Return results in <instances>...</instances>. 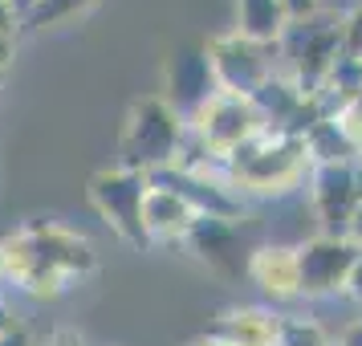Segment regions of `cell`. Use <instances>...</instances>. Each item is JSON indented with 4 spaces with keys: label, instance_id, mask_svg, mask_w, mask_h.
Here are the masks:
<instances>
[{
    "label": "cell",
    "instance_id": "obj_1",
    "mask_svg": "<svg viewBox=\"0 0 362 346\" xmlns=\"http://www.w3.org/2000/svg\"><path fill=\"white\" fill-rule=\"evenodd\" d=\"M310 171L313 163L301 134L269 131V127L228 155V180L240 192V200H269V204L293 200L305 192Z\"/></svg>",
    "mask_w": 362,
    "mask_h": 346
},
{
    "label": "cell",
    "instance_id": "obj_2",
    "mask_svg": "<svg viewBox=\"0 0 362 346\" xmlns=\"http://www.w3.org/2000/svg\"><path fill=\"white\" fill-rule=\"evenodd\" d=\"M183 143H187V118L171 110L163 94H143L127 106L122 131H118V167H131L143 175H155L163 167H175Z\"/></svg>",
    "mask_w": 362,
    "mask_h": 346
},
{
    "label": "cell",
    "instance_id": "obj_3",
    "mask_svg": "<svg viewBox=\"0 0 362 346\" xmlns=\"http://www.w3.org/2000/svg\"><path fill=\"white\" fill-rule=\"evenodd\" d=\"M151 192V180L143 171H131V167H102L90 175L86 183V200L90 208L98 212V220L115 232L127 248H151L147 232H143V200Z\"/></svg>",
    "mask_w": 362,
    "mask_h": 346
},
{
    "label": "cell",
    "instance_id": "obj_4",
    "mask_svg": "<svg viewBox=\"0 0 362 346\" xmlns=\"http://www.w3.org/2000/svg\"><path fill=\"white\" fill-rule=\"evenodd\" d=\"M208 62H212L216 86L224 94H240V98H252L273 74L281 69V45L277 41H252L245 33H220L212 37L208 45Z\"/></svg>",
    "mask_w": 362,
    "mask_h": 346
},
{
    "label": "cell",
    "instance_id": "obj_5",
    "mask_svg": "<svg viewBox=\"0 0 362 346\" xmlns=\"http://www.w3.org/2000/svg\"><path fill=\"white\" fill-rule=\"evenodd\" d=\"M277 45H281L285 74L313 98L322 78L329 74V66L342 53V17H322L317 13V17L301 21V25H289Z\"/></svg>",
    "mask_w": 362,
    "mask_h": 346
},
{
    "label": "cell",
    "instance_id": "obj_6",
    "mask_svg": "<svg viewBox=\"0 0 362 346\" xmlns=\"http://www.w3.org/2000/svg\"><path fill=\"white\" fill-rule=\"evenodd\" d=\"M261 131H264V118L257 110V102L240 98V94H224V90H216L212 98L187 118V134L216 159H228L232 151H240Z\"/></svg>",
    "mask_w": 362,
    "mask_h": 346
},
{
    "label": "cell",
    "instance_id": "obj_7",
    "mask_svg": "<svg viewBox=\"0 0 362 346\" xmlns=\"http://www.w3.org/2000/svg\"><path fill=\"white\" fill-rule=\"evenodd\" d=\"M362 248L346 236H322L297 241V265H301V301H329L342 297V285L358 261Z\"/></svg>",
    "mask_w": 362,
    "mask_h": 346
},
{
    "label": "cell",
    "instance_id": "obj_8",
    "mask_svg": "<svg viewBox=\"0 0 362 346\" xmlns=\"http://www.w3.org/2000/svg\"><path fill=\"white\" fill-rule=\"evenodd\" d=\"M0 269H4L8 294L33 297V301H57L62 294H69V281L57 269L45 265L41 248L33 245V236L25 232V224L0 241Z\"/></svg>",
    "mask_w": 362,
    "mask_h": 346
},
{
    "label": "cell",
    "instance_id": "obj_9",
    "mask_svg": "<svg viewBox=\"0 0 362 346\" xmlns=\"http://www.w3.org/2000/svg\"><path fill=\"white\" fill-rule=\"evenodd\" d=\"M183 248L199 265H208V273H216V277H224V281L245 277L248 253H252V248H245L240 220H220V216H196V224L187 232Z\"/></svg>",
    "mask_w": 362,
    "mask_h": 346
},
{
    "label": "cell",
    "instance_id": "obj_10",
    "mask_svg": "<svg viewBox=\"0 0 362 346\" xmlns=\"http://www.w3.org/2000/svg\"><path fill=\"white\" fill-rule=\"evenodd\" d=\"M310 208L317 216V232L322 236H346V220L358 204V183H354V163H329L313 167L310 183H305Z\"/></svg>",
    "mask_w": 362,
    "mask_h": 346
},
{
    "label": "cell",
    "instance_id": "obj_11",
    "mask_svg": "<svg viewBox=\"0 0 362 346\" xmlns=\"http://www.w3.org/2000/svg\"><path fill=\"white\" fill-rule=\"evenodd\" d=\"M25 232H29L33 245L41 248L45 265L57 269L69 285L90 277V273H98V248L90 245V236H82L78 229H69L62 220H29Z\"/></svg>",
    "mask_w": 362,
    "mask_h": 346
},
{
    "label": "cell",
    "instance_id": "obj_12",
    "mask_svg": "<svg viewBox=\"0 0 362 346\" xmlns=\"http://www.w3.org/2000/svg\"><path fill=\"white\" fill-rule=\"evenodd\" d=\"M245 277L257 285V294L277 310V306H297L301 301V265H297V245H257L248 253Z\"/></svg>",
    "mask_w": 362,
    "mask_h": 346
},
{
    "label": "cell",
    "instance_id": "obj_13",
    "mask_svg": "<svg viewBox=\"0 0 362 346\" xmlns=\"http://www.w3.org/2000/svg\"><path fill=\"white\" fill-rule=\"evenodd\" d=\"M216 90V74L208 62V50H180L163 69V98L171 102V110L183 118H192L212 98Z\"/></svg>",
    "mask_w": 362,
    "mask_h": 346
},
{
    "label": "cell",
    "instance_id": "obj_14",
    "mask_svg": "<svg viewBox=\"0 0 362 346\" xmlns=\"http://www.w3.org/2000/svg\"><path fill=\"white\" fill-rule=\"evenodd\" d=\"M196 224V208L180 200L167 188H155L151 183L147 200H143V232H147V245H183L187 232Z\"/></svg>",
    "mask_w": 362,
    "mask_h": 346
},
{
    "label": "cell",
    "instance_id": "obj_15",
    "mask_svg": "<svg viewBox=\"0 0 362 346\" xmlns=\"http://www.w3.org/2000/svg\"><path fill=\"white\" fill-rule=\"evenodd\" d=\"M281 310L273 306H232L212 322L208 334H216L228 346H277Z\"/></svg>",
    "mask_w": 362,
    "mask_h": 346
},
{
    "label": "cell",
    "instance_id": "obj_16",
    "mask_svg": "<svg viewBox=\"0 0 362 346\" xmlns=\"http://www.w3.org/2000/svg\"><path fill=\"white\" fill-rule=\"evenodd\" d=\"M301 143H305V155H310V163H313V167L354 163V159H358V155H354V147L346 143L342 127L334 122V115H322V118H317L310 131L301 134Z\"/></svg>",
    "mask_w": 362,
    "mask_h": 346
},
{
    "label": "cell",
    "instance_id": "obj_17",
    "mask_svg": "<svg viewBox=\"0 0 362 346\" xmlns=\"http://www.w3.org/2000/svg\"><path fill=\"white\" fill-rule=\"evenodd\" d=\"M289 29L281 0H236V33L252 37V41H281Z\"/></svg>",
    "mask_w": 362,
    "mask_h": 346
},
{
    "label": "cell",
    "instance_id": "obj_18",
    "mask_svg": "<svg viewBox=\"0 0 362 346\" xmlns=\"http://www.w3.org/2000/svg\"><path fill=\"white\" fill-rule=\"evenodd\" d=\"M98 0H37L33 8L21 17V29H29V33H41V29H57V25H66V21L82 17L86 8H94Z\"/></svg>",
    "mask_w": 362,
    "mask_h": 346
},
{
    "label": "cell",
    "instance_id": "obj_19",
    "mask_svg": "<svg viewBox=\"0 0 362 346\" xmlns=\"http://www.w3.org/2000/svg\"><path fill=\"white\" fill-rule=\"evenodd\" d=\"M277 346H329V334L322 330V322H313V318H301V313H281Z\"/></svg>",
    "mask_w": 362,
    "mask_h": 346
},
{
    "label": "cell",
    "instance_id": "obj_20",
    "mask_svg": "<svg viewBox=\"0 0 362 346\" xmlns=\"http://www.w3.org/2000/svg\"><path fill=\"white\" fill-rule=\"evenodd\" d=\"M334 122L342 127L346 143L354 147V155L362 159V102H350V106H342L338 115H334Z\"/></svg>",
    "mask_w": 362,
    "mask_h": 346
},
{
    "label": "cell",
    "instance_id": "obj_21",
    "mask_svg": "<svg viewBox=\"0 0 362 346\" xmlns=\"http://www.w3.org/2000/svg\"><path fill=\"white\" fill-rule=\"evenodd\" d=\"M342 50L362 62V4L354 8V13L342 17Z\"/></svg>",
    "mask_w": 362,
    "mask_h": 346
},
{
    "label": "cell",
    "instance_id": "obj_22",
    "mask_svg": "<svg viewBox=\"0 0 362 346\" xmlns=\"http://www.w3.org/2000/svg\"><path fill=\"white\" fill-rule=\"evenodd\" d=\"M281 8H285V21L289 25H301V21H310L322 13V0H281Z\"/></svg>",
    "mask_w": 362,
    "mask_h": 346
},
{
    "label": "cell",
    "instance_id": "obj_23",
    "mask_svg": "<svg viewBox=\"0 0 362 346\" xmlns=\"http://www.w3.org/2000/svg\"><path fill=\"white\" fill-rule=\"evenodd\" d=\"M342 297L354 310H362V253H358V261H354V269H350V277H346V285H342Z\"/></svg>",
    "mask_w": 362,
    "mask_h": 346
},
{
    "label": "cell",
    "instance_id": "obj_24",
    "mask_svg": "<svg viewBox=\"0 0 362 346\" xmlns=\"http://www.w3.org/2000/svg\"><path fill=\"white\" fill-rule=\"evenodd\" d=\"M329 346H362V313L350 318V322L338 330V338H329Z\"/></svg>",
    "mask_w": 362,
    "mask_h": 346
},
{
    "label": "cell",
    "instance_id": "obj_25",
    "mask_svg": "<svg viewBox=\"0 0 362 346\" xmlns=\"http://www.w3.org/2000/svg\"><path fill=\"white\" fill-rule=\"evenodd\" d=\"M21 33V17L13 13L8 0H0V37H17Z\"/></svg>",
    "mask_w": 362,
    "mask_h": 346
},
{
    "label": "cell",
    "instance_id": "obj_26",
    "mask_svg": "<svg viewBox=\"0 0 362 346\" xmlns=\"http://www.w3.org/2000/svg\"><path fill=\"white\" fill-rule=\"evenodd\" d=\"M45 346H86V338L78 334V330H69V326H57V330L49 334V338H45Z\"/></svg>",
    "mask_w": 362,
    "mask_h": 346
},
{
    "label": "cell",
    "instance_id": "obj_27",
    "mask_svg": "<svg viewBox=\"0 0 362 346\" xmlns=\"http://www.w3.org/2000/svg\"><path fill=\"white\" fill-rule=\"evenodd\" d=\"M346 241H354V245L362 248V200L354 204V212H350V220H346Z\"/></svg>",
    "mask_w": 362,
    "mask_h": 346
},
{
    "label": "cell",
    "instance_id": "obj_28",
    "mask_svg": "<svg viewBox=\"0 0 362 346\" xmlns=\"http://www.w3.org/2000/svg\"><path fill=\"white\" fill-rule=\"evenodd\" d=\"M13 57H17V37H0V74L13 69Z\"/></svg>",
    "mask_w": 362,
    "mask_h": 346
},
{
    "label": "cell",
    "instance_id": "obj_29",
    "mask_svg": "<svg viewBox=\"0 0 362 346\" xmlns=\"http://www.w3.org/2000/svg\"><path fill=\"white\" fill-rule=\"evenodd\" d=\"M0 346H33V338L21 326H8V330H0Z\"/></svg>",
    "mask_w": 362,
    "mask_h": 346
},
{
    "label": "cell",
    "instance_id": "obj_30",
    "mask_svg": "<svg viewBox=\"0 0 362 346\" xmlns=\"http://www.w3.org/2000/svg\"><path fill=\"white\" fill-rule=\"evenodd\" d=\"M187 346H228V342H220L216 334H199V338H192Z\"/></svg>",
    "mask_w": 362,
    "mask_h": 346
},
{
    "label": "cell",
    "instance_id": "obj_31",
    "mask_svg": "<svg viewBox=\"0 0 362 346\" xmlns=\"http://www.w3.org/2000/svg\"><path fill=\"white\" fill-rule=\"evenodd\" d=\"M8 4H13V13H17V17H25V13H29V8H33L37 0H8Z\"/></svg>",
    "mask_w": 362,
    "mask_h": 346
},
{
    "label": "cell",
    "instance_id": "obj_32",
    "mask_svg": "<svg viewBox=\"0 0 362 346\" xmlns=\"http://www.w3.org/2000/svg\"><path fill=\"white\" fill-rule=\"evenodd\" d=\"M354 183H358V200H362V159H354Z\"/></svg>",
    "mask_w": 362,
    "mask_h": 346
},
{
    "label": "cell",
    "instance_id": "obj_33",
    "mask_svg": "<svg viewBox=\"0 0 362 346\" xmlns=\"http://www.w3.org/2000/svg\"><path fill=\"white\" fill-rule=\"evenodd\" d=\"M0 294H8V285H4V269H0Z\"/></svg>",
    "mask_w": 362,
    "mask_h": 346
},
{
    "label": "cell",
    "instance_id": "obj_34",
    "mask_svg": "<svg viewBox=\"0 0 362 346\" xmlns=\"http://www.w3.org/2000/svg\"><path fill=\"white\" fill-rule=\"evenodd\" d=\"M4 78H8V74H0V86H4Z\"/></svg>",
    "mask_w": 362,
    "mask_h": 346
}]
</instances>
